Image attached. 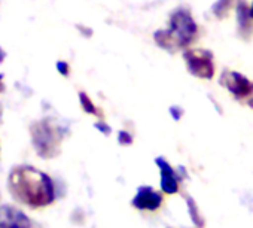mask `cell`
<instances>
[{"mask_svg": "<svg viewBox=\"0 0 253 228\" xmlns=\"http://www.w3.org/2000/svg\"><path fill=\"white\" fill-rule=\"evenodd\" d=\"M250 15H252V18H253V3H252V8H250Z\"/></svg>", "mask_w": 253, "mask_h": 228, "instance_id": "19", "label": "cell"}, {"mask_svg": "<svg viewBox=\"0 0 253 228\" xmlns=\"http://www.w3.org/2000/svg\"><path fill=\"white\" fill-rule=\"evenodd\" d=\"M188 207H189V213H191L192 221L195 222V225H197L198 228H201V227L204 225V219H203V216H201V213H200L198 207L195 206L194 200L188 198Z\"/></svg>", "mask_w": 253, "mask_h": 228, "instance_id": "12", "label": "cell"}, {"mask_svg": "<svg viewBox=\"0 0 253 228\" xmlns=\"http://www.w3.org/2000/svg\"><path fill=\"white\" fill-rule=\"evenodd\" d=\"M163 195L154 191L151 186H140L136 197L133 198V206L140 210H155L161 206Z\"/></svg>", "mask_w": 253, "mask_h": 228, "instance_id": "7", "label": "cell"}, {"mask_svg": "<svg viewBox=\"0 0 253 228\" xmlns=\"http://www.w3.org/2000/svg\"><path fill=\"white\" fill-rule=\"evenodd\" d=\"M118 140H119L121 145H131L133 143V136L130 133H126V132H121Z\"/></svg>", "mask_w": 253, "mask_h": 228, "instance_id": "13", "label": "cell"}, {"mask_svg": "<svg viewBox=\"0 0 253 228\" xmlns=\"http://www.w3.org/2000/svg\"><path fill=\"white\" fill-rule=\"evenodd\" d=\"M220 85L225 87L237 100H246L249 103L250 97L253 95V82H250L244 75L234 72V70H225L220 76Z\"/></svg>", "mask_w": 253, "mask_h": 228, "instance_id": "5", "label": "cell"}, {"mask_svg": "<svg viewBox=\"0 0 253 228\" xmlns=\"http://www.w3.org/2000/svg\"><path fill=\"white\" fill-rule=\"evenodd\" d=\"M232 3H234V0H217L211 11L217 18H225V15L229 12Z\"/></svg>", "mask_w": 253, "mask_h": 228, "instance_id": "10", "label": "cell"}, {"mask_svg": "<svg viewBox=\"0 0 253 228\" xmlns=\"http://www.w3.org/2000/svg\"><path fill=\"white\" fill-rule=\"evenodd\" d=\"M9 191L18 201L33 209L48 206L55 200L52 179L30 166L12 169L9 175Z\"/></svg>", "mask_w": 253, "mask_h": 228, "instance_id": "1", "label": "cell"}, {"mask_svg": "<svg viewBox=\"0 0 253 228\" xmlns=\"http://www.w3.org/2000/svg\"><path fill=\"white\" fill-rule=\"evenodd\" d=\"M3 58H5V52L0 49V61H3Z\"/></svg>", "mask_w": 253, "mask_h": 228, "instance_id": "18", "label": "cell"}, {"mask_svg": "<svg viewBox=\"0 0 253 228\" xmlns=\"http://www.w3.org/2000/svg\"><path fill=\"white\" fill-rule=\"evenodd\" d=\"M186 67L191 75L200 79H211L214 76L213 54L206 49H188L183 52Z\"/></svg>", "mask_w": 253, "mask_h": 228, "instance_id": "4", "label": "cell"}, {"mask_svg": "<svg viewBox=\"0 0 253 228\" xmlns=\"http://www.w3.org/2000/svg\"><path fill=\"white\" fill-rule=\"evenodd\" d=\"M79 98H81L82 109H84L86 113H91V115H98V117H101V113L98 112V109L95 107V104L91 101V98H89L85 92H79Z\"/></svg>", "mask_w": 253, "mask_h": 228, "instance_id": "11", "label": "cell"}, {"mask_svg": "<svg viewBox=\"0 0 253 228\" xmlns=\"http://www.w3.org/2000/svg\"><path fill=\"white\" fill-rule=\"evenodd\" d=\"M198 26L194 21L189 9L179 8L170 17L169 30H160L154 35L155 42L166 51L174 52L188 46L197 36Z\"/></svg>", "mask_w": 253, "mask_h": 228, "instance_id": "2", "label": "cell"}, {"mask_svg": "<svg viewBox=\"0 0 253 228\" xmlns=\"http://www.w3.org/2000/svg\"><path fill=\"white\" fill-rule=\"evenodd\" d=\"M64 130L51 118H45L32 126V140L36 152L43 158H54L60 154Z\"/></svg>", "mask_w": 253, "mask_h": 228, "instance_id": "3", "label": "cell"}, {"mask_svg": "<svg viewBox=\"0 0 253 228\" xmlns=\"http://www.w3.org/2000/svg\"><path fill=\"white\" fill-rule=\"evenodd\" d=\"M3 88H5V85H3V75H0V92L3 91Z\"/></svg>", "mask_w": 253, "mask_h": 228, "instance_id": "17", "label": "cell"}, {"mask_svg": "<svg viewBox=\"0 0 253 228\" xmlns=\"http://www.w3.org/2000/svg\"><path fill=\"white\" fill-rule=\"evenodd\" d=\"M237 23H238V32L243 39H250L253 35V18L250 15V8L246 5L244 0H240L237 6Z\"/></svg>", "mask_w": 253, "mask_h": 228, "instance_id": "9", "label": "cell"}, {"mask_svg": "<svg viewBox=\"0 0 253 228\" xmlns=\"http://www.w3.org/2000/svg\"><path fill=\"white\" fill-rule=\"evenodd\" d=\"M170 113H171V117L174 118V121H179L182 118V115H183V110L179 106H171L170 107Z\"/></svg>", "mask_w": 253, "mask_h": 228, "instance_id": "14", "label": "cell"}, {"mask_svg": "<svg viewBox=\"0 0 253 228\" xmlns=\"http://www.w3.org/2000/svg\"><path fill=\"white\" fill-rule=\"evenodd\" d=\"M155 163L161 170V188H163V191L166 194H176L179 191V179L176 176V172L164 158H157Z\"/></svg>", "mask_w": 253, "mask_h": 228, "instance_id": "8", "label": "cell"}, {"mask_svg": "<svg viewBox=\"0 0 253 228\" xmlns=\"http://www.w3.org/2000/svg\"><path fill=\"white\" fill-rule=\"evenodd\" d=\"M95 129H97V130H100L103 135H110V132H112V130H110V127H109V126H106V124H103V123H97V124H95Z\"/></svg>", "mask_w": 253, "mask_h": 228, "instance_id": "16", "label": "cell"}, {"mask_svg": "<svg viewBox=\"0 0 253 228\" xmlns=\"http://www.w3.org/2000/svg\"><path fill=\"white\" fill-rule=\"evenodd\" d=\"M57 69H58V72H60L63 76H67V75H69V64H67V63L58 61V63H57Z\"/></svg>", "mask_w": 253, "mask_h": 228, "instance_id": "15", "label": "cell"}, {"mask_svg": "<svg viewBox=\"0 0 253 228\" xmlns=\"http://www.w3.org/2000/svg\"><path fill=\"white\" fill-rule=\"evenodd\" d=\"M0 228H32L29 216L14 206L0 207Z\"/></svg>", "mask_w": 253, "mask_h": 228, "instance_id": "6", "label": "cell"}]
</instances>
